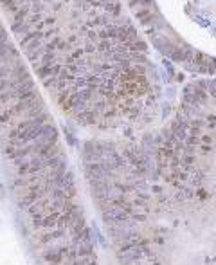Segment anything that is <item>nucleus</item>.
<instances>
[{"label": "nucleus", "instance_id": "f257e3e1", "mask_svg": "<svg viewBox=\"0 0 216 265\" xmlns=\"http://www.w3.org/2000/svg\"><path fill=\"white\" fill-rule=\"evenodd\" d=\"M112 2L97 0H0V9L13 36L43 85L54 92L61 106L83 114V92L79 76H90L87 63L97 58L94 43H106L115 34L99 29L112 22Z\"/></svg>", "mask_w": 216, "mask_h": 265}]
</instances>
